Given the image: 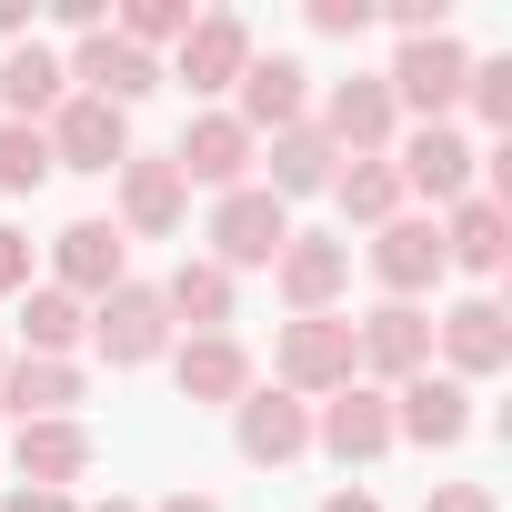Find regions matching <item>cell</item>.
I'll list each match as a JSON object with an SVG mask.
<instances>
[{
	"instance_id": "obj_1",
	"label": "cell",
	"mask_w": 512,
	"mask_h": 512,
	"mask_svg": "<svg viewBox=\"0 0 512 512\" xmlns=\"http://www.w3.org/2000/svg\"><path fill=\"white\" fill-rule=\"evenodd\" d=\"M272 382H282L292 402H332L342 382H362V362H352V322H342V312H292L282 342H272Z\"/></svg>"
},
{
	"instance_id": "obj_2",
	"label": "cell",
	"mask_w": 512,
	"mask_h": 512,
	"mask_svg": "<svg viewBox=\"0 0 512 512\" xmlns=\"http://www.w3.org/2000/svg\"><path fill=\"white\" fill-rule=\"evenodd\" d=\"M171 312H161V282H111L101 302H91V352L111 362V372H141V362H171Z\"/></svg>"
},
{
	"instance_id": "obj_3",
	"label": "cell",
	"mask_w": 512,
	"mask_h": 512,
	"mask_svg": "<svg viewBox=\"0 0 512 512\" xmlns=\"http://www.w3.org/2000/svg\"><path fill=\"white\" fill-rule=\"evenodd\" d=\"M472 171H482V151H472L452 121H422V131L392 141V181H402V201H432V221H442L452 201H472Z\"/></svg>"
},
{
	"instance_id": "obj_4",
	"label": "cell",
	"mask_w": 512,
	"mask_h": 512,
	"mask_svg": "<svg viewBox=\"0 0 512 512\" xmlns=\"http://www.w3.org/2000/svg\"><path fill=\"white\" fill-rule=\"evenodd\" d=\"M282 241H292V211H282L262 181H241V191L211 201V251H201V262H221V272H272Z\"/></svg>"
},
{
	"instance_id": "obj_5",
	"label": "cell",
	"mask_w": 512,
	"mask_h": 512,
	"mask_svg": "<svg viewBox=\"0 0 512 512\" xmlns=\"http://www.w3.org/2000/svg\"><path fill=\"white\" fill-rule=\"evenodd\" d=\"M462 81H472V51H462L452 31L402 41V51H392V71H382L392 111H412V121H452V111H462Z\"/></svg>"
},
{
	"instance_id": "obj_6",
	"label": "cell",
	"mask_w": 512,
	"mask_h": 512,
	"mask_svg": "<svg viewBox=\"0 0 512 512\" xmlns=\"http://www.w3.org/2000/svg\"><path fill=\"white\" fill-rule=\"evenodd\" d=\"M312 131H322L342 161H392V141H402V111H392L382 71H352V81H332V91H322Z\"/></svg>"
},
{
	"instance_id": "obj_7",
	"label": "cell",
	"mask_w": 512,
	"mask_h": 512,
	"mask_svg": "<svg viewBox=\"0 0 512 512\" xmlns=\"http://www.w3.org/2000/svg\"><path fill=\"white\" fill-rule=\"evenodd\" d=\"M181 221H191V191H181L171 151H131V161L111 171V231H121V241H171Z\"/></svg>"
},
{
	"instance_id": "obj_8",
	"label": "cell",
	"mask_w": 512,
	"mask_h": 512,
	"mask_svg": "<svg viewBox=\"0 0 512 512\" xmlns=\"http://www.w3.org/2000/svg\"><path fill=\"white\" fill-rule=\"evenodd\" d=\"M352 362H362L372 392H402L412 372H432V312H422V302H382V312H362V322H352Z\"/></svg>"
},
{
	"instance_id": "obj_9",
	"label": "cell",
	"mask_w": 512,
	"mask_h": 512,
	"mask_svg": "<svg viewBox=\"0 0 512 512\" xmlns=\"http://www.w3.org/2000/svg\"><path fill=\"white\" fill-rule=\"evenodd\" d=\"M432 352H442V372L472 392V382H492V372L512 362V312H502L492 292H472V302L432 312Z\"/></svg>"
},
{
	"instance_id": "obj_10",
	"label": "cell",
	"mask_w": 512,
	"mask_h": 512,
	"mask_svg": "<svg viewBox=\"0 0 512 512\" xmlns=\"http://www.w3.org/2000/svg\"><path fill=\"white\" fill-rule=\"evenodd\" d=\"M251 161H262V141H251L231 111H191V121H181V141H171L181 191H241V181H251Z\"/></svg>"
},
{
	"instance_id": "obj_11",
	"label": "cell",
	"mask_w": 512,
	"mask_h": 512,
	"mask_svg": "<svg viewBox=\"0 0 512 512\" xmlns=\"http://www.w3.org/2000/svg\"><path fill=\"white\" fill-rule=\"evenodd\" d=\"M41 141H51V171H121V161H131V111L71 91V101L41 121Z\"/></svg>"
},
{
	"instance_id": "obj_12",
	"label": "cell",
	"mask_w": 512,
	"mask_h": 512,
	"mask_svg": "<svg viewBox=\"0 0 512 512\" xmlns=\"http://www.w3.org/2000/svg\"><path fill=\"white\" fill-rule=\"evenodd\" d=\"M231 121H241L251 141H272V131L312 121V71H302L292 51H251V71L231 81Z\"/></svg>"
},
{
	"instance_id": "obj_13",
	"label": "cell",
	"mask_w": 512,
	"mask_h": 512,
	"mask_svg": "<svg viewBox=\"0 0 512 512\" xmlns=\"http://www.w3.org/2000/svg\"><path fill=\"white\" fill-rule=\"evenodd\" d=\"M231 442H241V462L282 472V462H302V452H312V402H292L282 382H251V392L231 402Z\"/></svg>"
},
{
	"instance_id": "obj_14",
	"label": "cell",
	"mask_w": 512,
	"mask_h": 512,
	"mask_svg": "<svg viewBox=\"0 0 512 512\" xmlns=\"http://www.w3.org/2000/svg\"><path fill=\"white\" fill-rule=\"evenodd\" d=\"M61 71H71V91H91V101H111V111H141V101L171 81V71H161L151 51H131L121 31H91V41H71V61H61Z\"/></svg>"
},
{
	"instance_id": "obj_15",
	"label": "cell",
	"mask_w": 512,
	"mask_h": 512,
	"mask_svg": "<svg viewBox=\"0 0 512 512\" xmlns=\"http://www.w3.org/2000/svg\"><path fill=\"white\" fill-rule=\"evenodd\" d=\"M312 442L352 472V462H382L392 452V392H372V382H342L332 402H312Z\"/></svg>"
},
{
	"instance_id": "obj_16",
	"label": "cell",
	"mask_w": 512,
	"mask_h": 512,
	"mask_svg": "<svg viewBox=\"0 0 512 512\" xmlns=\"http://www.w3.org/2000/svg\"><path fill=\"white\" fill-rule=\"evenodd\" d=\"M372 282H382V302H422L442 282V221L432 211H402L372 231Z\"/></svg>"
},
{
	"instance_id": "obj_17",
	"label": "cell",
	"mask_w": 512,
	"mask_h": 512,
	"mask_svg": "<svg viewBox=\"0 0 512 512\" xmlns=\"http://www.w3.org/2000/svg\"><path fill=\"white\" fill-rule=\"evenodd\" d=\"M51 282H61L71 302H101L111 282H131V241H121L111 221H61V231H51Z\"/></svg>"
},
{
	"instance_id": "obj_18",
	"label": "cell",
	"mask_w": 512,
	"mask_h": 512,
	"mask_svg": "<svg viewBox=\"0 0 512 512\" xmlns=\"http://www.w3.org/2000/svg\"><path fill=\"white\" fill-rule=\"evenodd\" d=\"M472 432V392L452 382V372H412L402 392H392V442H422V452H452Z\"/></svg>"
},
{
	"instance_id": "obj_19",
	"label": "cell",
	"mask_w": 512,
	"mask_h": 512,
	"mask_svg": "<svg viewBox=\"0 0 512 512\" xmlns=\"http://www.w3.org/2000/svg\"><path fill=\"white\" fill-rule=\"evenodd\" d=\"M91 462H101L91 422H21L11 432V472L31 492H71V482H91Z\"/></svg>"
},
{
	"instance_id": "obj_20",
	"label": "cell",
	"mask_w": 512,
	"mask_h": 512,
	"mask_svg": "<svg viewBox=\"0 0 512 512\" xmlns=\"http://www.w3.org/2000/svg\"><path fill=\"white\" fill-rule=\"evenodd\" d=\"M342 282H352V241H332V231H292L282 262H272V292H282L292 312H332Z\"/></svg>"
},
{
	"instance_id": "obj_21",
	"label": "cell",
	"mask_w": 512,
	"mask_h": 512,
	"mask_svg": "<svg viewBox=\"0 0 512 512\" xmlns=\"http://www.w3.org/2000/svg\"><path fill=\"white\" fill-rule=\"evenodd\" d=\"M81 402H91L81 362H31V352L0 362V412L11 422H81Z\"/></svg>"
},
{
	"instance_id": "obj_22",
	"label": "cell",
	"mask_w": 512,
	"mask_h": 512,
	"mask_svg": "<svg viewBox=\"0 0 512 512\" xmlns=\"http://www.w3.org/2000/svg\"><path fill=\"white\" fill-rule=\"evenodd\" d=\"M171 382H181V402H241L251 392V352L231 342V332H181L171 342Z\"/></svg>"
},
{
	"instance_id": "obj_23",
	"label": "cell",
	"mask_w": 512,
	"mask_h": 512,
	"mask_svg": "<svg viewBox=\"0 0 512 512\" xmlns=\"http://www.w3.org/2000/svg\"><path fill=\"white\" fill-rule=\"evenodd\" d=\"M241 71H251V21H241V11H201L171 81H181V91H231Z\"/></svg>"
},
{
	"instance_id": "obj_24",
	"label": "cell",
	"mask_w": 512,
	"mask_h": 512,
	"mask_svg": "<svg viewBox=\"0 0 512 512\" xmlns=\"http://www.w3.org/2000/svg\"><path fill=\"white\" fill-rule=\"evenodd\" d=\"M502 262H512V211H492L482 191H472V201H452V211H442V272L492 282Z\"/></svg>"
},
{
	"instance_id": "obj_25",
	"label": "cell",
	"mask_w": 512,
	"mask_h": 512,
	"mask_svg": "<svg viewBox=\"0 0 512 512\" xmlns=\"http://www.w3.org/2000/svg\"><path fill=\"white\" fill-rule=\"evenodd\" d=\"M71 101V71H61V51H41V41H11V61H0V121H51Z\"/></svg>"
},
{
	"instance_id": "obj_26",
	"label": "cell",
	"mask_w": 512,
	"mask_h": 512,
	"mask_svg": "<svg viewBox=\"0 0 512 512\" xmlns=\"http://www.w3.org/2000/svg\"><path fill=\"white\" fill-rule=\"evenodd\" d=\"M262 161H272V181H262V191H272L282 211H292V201H312V191H332V171H342V151H332L312 121L272 131V141H262Z\"/></svg>"
},
{
	"instance_id": "obj_27",
	"label": "cell",
	"mask_w": 512,
	"mask_h": 512,
	"mask_svg": "<svg viewBox=\"0 0 512 512\" xmlns=\"http://www.w3.org/2000/svg\"><path fill=\"white\" fill-rule=\"evenodd\" d=\"M81 342H91V302H71L61 282H31L21 292V352L31 362H71Z\"/></svg>"
},
{
	"instance_id": "obj_28",
	"label": "cell",
	"mask_w": 512,
	"mask_h": 512,
	"mask_svg": "<svg viewBox=\"0 0 512 512\" xmlns=\"http://www.w3.org/2000/svg\"><path fill=\"white\" fill-rule=\"evenodd\" d=\"M161 312H171V332H231V272L221 262H171V282H161Z\"/></svg>"
},
{
	"instance_id": "obj_29",
	"label": "cell",
	"mask_w": 512,
	"mask_h": 512,
	"mask_svg": "<svg viewBox=\"0 0 512 512\" xmlns=\"http://www.w3.org/2000/svg\"><path fill=\"white\" fill-rule=\"evenodd\" d=\"M332 201H342V221H362V231L402 221V181H392V161H342V171H332Z\"/></svg>"
},
{
	"instance_id": "obj_30",
	"label": "cell",
	"mask_w": 512,
	"mask_h": 512,
	"mask_svg": "<svg viewBox=\"0 0 512 512\" xmlns=\"http://www.w3.org/2000/svg\"><path fill=\"white\" fill-rule=\"evenodd\" d=\"M191 21H201L191 0H131V11H121V41L161 61V51H181V41H191Z\"/></svg>"
},
{
	"instance_id": "obj_31",
	"label": "cell",
	"mask_w": 512,
	"mask_h": 512,
	"mask_svg": "<svg viewBox=\"0 0 512 512\" xmlns=\"http://www.w3.org/2000/svg\"><path fill=\"white\" fill-rule=\"evenodd\" d=\"M51 181V141L31 121H0V191H41Z\"/></svg>"
},
{
	"instance_id": "obj_32",
	"label": "cell",
	"mask_w": 512,
	"mask_h": 512,
	"mask_svg": "<svg viewBox=\"0 0 512 512\" xmlns=\"http://www.w3.org/2000/svg\"><path fill=\"white\" fill-rule=\"evenodd\" d=\"M462 101H472V121H482V131H502V141H512V61H472Z\"/></svg>"
},
{
	"instance_id": "obj_33",
	"label": "cell",
	"mask_w": 512,
	"mask_h": 512,
	"mask_svg": "<svg viewBox=\"0 0 512 512\" xmlns=\"http://www.w3.org/2000/svg\"><path fill=\"white\" fill-rule=\"evenodd\" d=\"M312 31L322 41H362L372 31V0H312Z\"/></svg>"
},
{
	"instance_id": "obj_34",
	"label": "cell",
	"mask_w": 512,
	"mask_h": 512,
	"mask_svg": "<svg viewBox=\"0 0 512 512\" xmlns=\"http://www.w3.org/2000/svg\"><path fill=\"white\" fill-rule=\"evenodd\" d=\"M0 292H31V231H11V221H0Z\"/></svg>"
},
{
	"instance_id": "obj_35",
	"label": "cell",
	"mask_w": 512,
	"mask_h": 512,
	"mask_svg": "<svg viewBox=\"0 0 512 512\" xmlns=\"http://www.w3.org/2000/svg\"><path fill=\"white\" fill-rule=\"evenodd\" d=\"M422 512H502V502H492V482H432Z\"/></svg>"
},
{
	"instance_id": "obj_36",
	"label": "cell",
	"mask_w": 512,
	"mask_h": 512,
	"mask_svg": "<svg viewBox=\"0 0 512 512\" xmlns=\"http://www.w3.org/2000/svg\"><path fill=\"white\" fill-rule=\"evenodd\" d=\"M0 512H81L71 492H31V482H11V502H0Z\"/></svg>"
},
{
	"instance_id": "obj_37",
	"label": "cell",
	"mask_w": 512,
	"mask_h": 512,
	"mask_svg": "<svg viewBox=\"0 0 512 512\" xmlns=\"http://www.w3.org/2000/svg\"><path fill=\"white\" fill-rule=\"evenodd\" d=\"M0 41H31V0H0Z\"/></svg>"
},
{
	"instance_id": "obj_38",
	"label": "cell",
	"mask_w": 512,
	"mask_h": 512,
	"mask_svg": "<svg viewBox=\"0 0 512 512\" xmlns=\"http://www.w3.org/2000/svg\"><path fill=\"white\" fill-rule=\"evenodd\" d=\"M322 512H382L372 492H322Z\"/></svg>"
},
{
	"instance_id": "obj_39",
	"label": "cell",
	"mask_w": 512,
	"mask_h": 512,
	"mask_svg": "<svg viewBox=\"0 0 512 512\" xmlns=\"http://www.w3.org/2000/svg\"><path fill=\"white\" fill-rule=\"evenodd\" d=\"M151 512H221L211 492H171V502H151Z\"/></svg>"
},
{
	"instance_id": "obj_40",
	"label": "cell",
	"mask_w": 512,
	"mask_h": 512,
	"mask_svg": "<svg viewBox=\"0 0 512 512\" xmlns=\"http://www.w3.org/2000/svg\"><path fill=\"white\" fill-rule=\"evenodd\" d=\"M91 512H141V502H121V492H111V502H91Z\"/></svg>"
},
{
	"instance_id": "obj_41",
	"label": "cell",
	"mask_w": 512,
	"mask_h": 512,
	"mask_svg": "<svg viewBox=\"0 0 512 512\" xmlns=\"http://www.w3.org/2000/svg\"><path fill=\"white\" fill-rule=\"evenodd\" d=\"M0 362H11V332H0Z\"/></svg>"
}]
</instances>
